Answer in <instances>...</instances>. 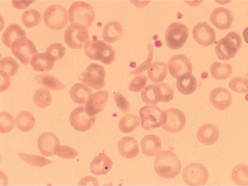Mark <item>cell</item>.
<instances>
[{
    "instance_id": "cell-45",
    "label": "cell",
    "mask_w": 248,
    "mask_h": 186,
    "mask_svg": "<svg viewBox=\"0 0 248 186\" xmlns=\"http://www.w3.org/2000/svg\"><path fill=\"white\" fill-rule=\"evenodd\" d=\"M147 82V77L146 76H137L130 82L128 90L132 92H139L143 90Z\"/></svg>"
},
{
    "instance_id": "cell-41",
    "label": "cell",
    "mask_w": 248,
    "mask_h": 186,
    "mask_svg": "<svg viewBox=\"0 0 248 186\" xmlns=\"http://www.w3.org/2000/svg\"><path fill=\"white\" fill-rule=\"evenodd\" d=\"M0 131L1 133H9L15 127V119L9 113L1 112L0 113Z\"/></svg>"
},
{
    "instance_id": "cell-43",
    "label": "cell",
    "mask_w": 248,
    "mask_h": 186,
    "mask_svg": "<svg viewBox=\"0 0 248 186\" xmlns=\"http://www.w3.org/2000/svg\"><path fill=\"white\" fill-rule=\"evenodd\" d=\"M46 52L57 61V60L62 59L63 57H65V48L61 43H51L48 46Z\"/></svg>"
},
{
    "instance_id": "cell-3",
    "label": "cell",
    "mask_w": 248,
    "mask_h": 186,
    "mask_svg": "<svg viewBox=\"0 0 248 186\" xmlns=\"http://www.w3.org/2000/svg\"><path fill=\"white\" fill-rule=\"evenodd\" d=\"M243 45L242 37L235 31H230L221 38L215 46L217 57L222 61H229L236 57Z\"/></svg>"
},
{
    "instance_id": "cell-35",
    "label": "cell",
    "mask_w": 248,
    "mask_h": 186,
    "mask_svg": "<svg viewBox=\"0 0 248 186\" xmlns=\"http://www.w3.org/2000/svg\"><path fill=\"white\" fill-rule=\"evenodd\" d=\"M42 20V15L37 9H29L23 13L22 15V23L28 29L36 28Z\"/></svg>"
},
{
    "instance_id": "cell-11",
    "label": "cell",
    "mask_w": 248,
    "mask_h": 186,
    "mask_svg": "<svg viewBox=\"0 0 248 186\" xmlns=\"http://www.w3.org/2000/svg\"><path fill=\"white\" fill-rule=\"evenodd\" d=\"M183 179L189 186H204L209 180V171L203 164L194 162L184 168Z\"/></svg>"
},
{
    "instance_id": "cell-39",
    "label": "cell",
    "mask_w": 248,
    "mask_h": 186,
    "mask_svg": "<svg viewBox=\"0 0 248 186\" xmlns=\"http://www.w3.org/2000/svg\"><path fill=\"white\" fill-rule=\"evenodd\" d=\"M19 69V65L12 57H6L1 59L0 62V70L3 72L9 75L10 77H15Z\"/></svg>"
},
{
    "instance_id": "cell-16",
    "label": "cell",
    "mask_w": 248,
    "mask_h": 186,
    "mask_svg": "<svg viewBox=\"0 0 248 186\" xmlns=\"http://www.w3.org/2000/svg\"><path fill=\"white\" fill-rule=\"evenodd\" d=\"M109 98V93L106 91H99L91 93L85 104V111L91 117H95L103 111Z\"/></svg>"
},
{
    "instance_id": "cell-7",
    "label": "cell",
    "mask_w": 248,
    "mask_h": 186,
    "mask_svg": "<svg viewBox=\"0 0 248 186\" xmlns=\"http://www.w3.org/2000/svg\"><path fill=\"white\" fill-rule=\"evenodd\" d=\"M67 10L60 4H51L46 9L43 15L45 25L52 30H62L68 23Z\"/></svg>"
},
{
    "instance_id": "cell-42",
    "label": "cell",
    "mask_w": 248,
    "mask_h": 186,
    "mask_svg": "<svg viewBox=\"0 0 248 186\" xmlns=\"http://www.w3.org/2000/svg\"><path fill=\"white\" fill-rule=\"evenodd\" d=\"M248 79L245 77H235L229 82V87L237 93H248Z\"/></svg>"
},
{
    "instance_id": "cell-46",
    "label": "cell",
    "mask_w": 248,
    "mask_h": 186,
    "mask_svg": "<svg viewBox=\"0 0 248 186\" xmlns=\"http://www.w3.org/2000/svg\"><path fill=\"white\" fill-rule=\"evenodd\" d=\"M114 100H115V104L119 109L121 110L122 112L125 113H129L130 111V104L128 100L126 99V97H124L121 93H115L114 95Z\"/></svg>"
},
{
    "instance_id": "cell-28",
    "label": "cell",
    "mask_w": 248,
    "mask_h": 186,
    "mask_svg": "<svg viewBox=\"0 0 248 186\" xmlns=\"http://www.w3.org/2000/svg\"><path fill=\"white\" fill-rule=\"evenodd\" d=\"M197 79L192 74H186L177 78L176 87L180 93L185 95H189L195 93L197 89Z\"/></svg>"
},
{
    "instance_id": "cell-8",
    "label": "cell",
    "mask_w": 248,
    "mask_h": 186,
    "mask_svg": "<svg viewBox=\"0 0 248 186\" xmlns=\"http://www.w3.org/2000/svg\"><path fill=\"white\" fill-rule=\"evenodd\" d=\"M64 39L69 47L80 49L90 42V34L85 26L72 23L65 29Z\"/></svg>"
},
{
    "instance_id": "cell-10",
    "label": "cell",
    "mask_w": 248,
    "mask_h": 186,
    "mask_svg": "<svg viewBox=\"0 0 248 186\" xmlns=\"http://www.w3.org/2000/svg\"><path fill=\"white\" fill-rule=\"evenodd\" d=\"M186 125V114L181 109L170 108L164 111L161 127L167 133H179L185 128Z\"/></svg>"
},
{
    "instance_id": "cell-40",
    "label": "cell",
    "mask_w": 248,
    "mask_h": 186,
    "mask_svg": "<svg viewBox=\"0 0 248 186\" xmlns=\"http://www.w3.org/2000/svg\"><path fill=\"white\" fill-rule=\"evenodd\" d=\"M147 57L146 61H144L141 64L138 66V68H136L135 70L130 72L131 76H135V75H139V74L143 73L144 71L148 70V68L152 65V61L153 59V51H154V46L153 43H148L147 45Z\"/></svg>"
},
{
    "instance_id": "cell-19",
    "label": "cell",
    "mask_w": 248,
    "mask_h": 186,
    "mask_svg": "<svg viewBox=\"0 0 248 186\" xmlns=\"http://www.w3.org/2000/svg\"><path fill=\"white\" fill-rule=\"evenodd\" d=\"M209 100L212 106L217 110L228 109L232 103V96L229 90L218 87L210 92Z\"/></svg>"
},
{
    "instance_id": "cell-33",
    "label": "cell",
    "mask_w": 248,
    "mask_h": 186,
    "mask_svg": "<svg viewBox=\"0 0 248 186\" xmlns=\"http://www.w3.org/2000/svg\"><path fill=\"white\" fill-rule=\"evenodd\" d=\"M141 124V119L139 116L132 113H127L122 117L119 123V127L122 133H131Z\"/></svg>"
},
{
    "instance_id": "cell-17",
    "label": "cell",
    "mask_w": 248,
    "mask_h": 186,
    "mask_svg": "<svg viewBox=\"0 0 248 186\" xmlns=\"http://www.w3.org/2000/svg\"><path fill=\"white\" fill-rule=\"evenodd\" d=\"M193 37L195 42L203 46H209L216 40V32L206 22L199 23L193 29Z\"/></svg>"
},
{
    "instance_id": "cell-36",
    "label": "cell",
    "mask_w": 248,
    "mask_h": 186,
    "mask_svg": "<svg viewBox=\"0 0 248 186\" xmlns=\"http://www.w3.org/2000/svg\"><path fill=\"white\" fill-rule=\"evenodd\" d=\"M33 102L35 105L38 108H47L52 102L51 93L45 88H41L34 93Z\"/></svg>"
},
{
    "instance_id": "cell-22",
    "label": "cell",
    "mask_w": 248,
    "mask_h": 186,
    "mask_svg": "<svg viewBox=\"0 0 248 186\" xmlns=\"http://www.w3.org/2000/svg\"><path fill=\"white\" fill-rule=\"evenodd\" d=\"M118 151L123 157L133 159L139 155V142L132 137H124L119 140Z\"/></svg>"
},
{
    "instance_id": "cell-38",
    "label": "cell",
    "mask_w": 248,
    "mask_h": 186,
    "mask_svg": "<svg viewBox=\"0 0 248 186\" xmlns=\"http://www.w3.org/2000/svg\"><path fill=\"white\" fill-rule=\"evenodd\" d=\"M232 178L234 183L238 186L248 185V166L245 164H239L235 167L232 172Z\"/></svg>"
},
{
    "instance_id": "cell-26",
    "label": "cell",
    "mask_w": 248,
    "mask_h": 186,
    "mask_svg": "<svg viewBox=\"0 0 248 186\" xmlns=\"http://www.w3.org/2000/svg\"><path fill=\"white\" fill-rule=\"evenodd\" d=\"M56 60L46 53H37L32 57L31 61V67L37 72H46L52 70Z\"/></svg>"
},
{
    "instance_id": "cell-37",
    "label": "cell",
    "mask_w": 248,
    "mask_h": 186,
    "mask_svg": "<svg viewBox=\"0 0 248 186\" xmlns=\"http://www.w3.org/2000/svg\"><path fill=\"white\" fill-rule=\"evenodd\" d=\"M18 155L23 161H25L26 163L29 164L31 167L42 168V167H46L49 164L52 163V161L41 155H30L24 153H20Z\"/></svg>"
},
{
    "instance_id": "cell-4",
    "label": "cell",
    "mask_w": 248,
    "mask_h": 186,
    "mask_svg": "<svg viewBox=\"0 0 248 186\" xmlns=\"http://www.w3.org/2000/svg\"><path fill=\"white\" fill-rule=\"evenodd\" d=\"M85 53L90 59L99 61L105 65L112 64L116 58L113 46L100 40L90 41L85 46Z\"/></svg>"
},
{
    "instance_id": "cell-23",
    "label": "cell",
    "mask_w": 248,
    "mask_h": 186,
    "mask_svg": "<svg viewBox=\"0 0 248 186\" xmlns=\"http://www.w3.org/2000/svg\"><path fill=\"white\" fill-rule=\"evenodd\" d=\"M113 167L112 159L105 155V153H100L93 158L91 162L90 170L94 175H105L111 170Z\"/></svg>"
},
{
    "instance_id": "cell-24",
    "label": "cell",
    "mask_w": 248,
    "mask_h": 186,
    "mask_svg": "<svg viewBox=\"0 0 248 186\" xmlns=\"http://www.w3.org/2000/svg\"><path fill=\"white\" fill-rule=\"evenodd\" d=\"M124 34V27L117 21H111L104 27L102 37L105 43H113L120 39Z\"/></svg>"
},
{
    "instance_id": "cell-6",
    "label": "cell",
    "mask_w": 248,
    "mask_h": 186,
    "mask_svg": "<svg viewBox=\"0 0 248 186\" xmlns=\"http://www.w3.org/2000/svg\"><path fill=\"white\" fill-rule=\"evenodd\" d=\"M189 37V29L182 23L175 22L168 26L165 41L167 46L172 50H179L186 44Z\"/></svg>"
},
{
    "instance_id": "cell-13",
    "label": "cell",
    "mask_w": 248,
    "mask_h": 186,
    "mask_svg": "<svg viewBox=\"0 0 248 186\" xmlns=\"http://www.w3.org/2000/svg\"><path fill=\"white\" fill-rule=\"evenodd\" d=\"M141 127L147 131L160 127L162 124L163 111L156 106H145L140 109Z\"/></svg>"
},
{
    "instance_id": "cell-34",
    "label": "cell",
    "mask_w": 248,
    "mask_h": 186,
    "mask_svg": "<svg viewBox=\"0 0 248 186\" xmlns=\"http://www.w3.org/2000/svg\"><path fill=\"white\" fill-rule=\"evenodd\" d=\"M35 118L32 113L29 111H23L18 113L16 119V125L21 132H29L35 126Z\"/></svg>"
},
{
    "instance_id": "cell-32",
    "label": "cell",
    "mask_w": 248,
    "mask_h": 186,
    "mask_svg": "<svg viewBox=\"0 0 248 186\" xmlns=\"http://www.w3.org/2000/svg\"><path fill=\"white\" fill-rule=\"evenodd\" d=\"M210 74L217 80H224L232 74V66L228 63L215 62L210 67Z\"/></svg>"
},
{
    "instance_id": "cell-2",
    "label": "cell",
    "mask_w": 248,
    "mask_h": 186,
    "mask_svg": "<svg viewBox=\"0 0 248 186\" xmlns=\"http://www.w3.org/2000/svg\"><path fill=\"white\" fill-rule=\"evenodd\" d=\"M141 99L147 105L156 106L158 103L171 101L174 98V90L167 84L149 85L141 91Z\"/></svg>"
},
{
    "instance_id": "cell-44",
    "label": "cell",
    "mask_w": 248,
    "mask_h": 186,
    "mask_svg": "<svg viewBox=\"0 0 248 186\" xmlns=\"http://www.w3.org/2000/svg\"><path fill=\"white\" fill-rule=\"evenodd\" d=\"M55 155L64 159H74L79 155V153L73 147L59 145L55 152Z\"/></svg>"
},
{
    "instance_id": "cell-9",
    "label": "cell",
    "mask_w": 248,
    "mask_h": 186,
    "mask_svg": "<svg viewBox=\"0 0 248 186\" xmlns=\"http://www.w3.org/2000/svg\"><path fill=\"white\" fill-rule=\"evenodd\" d=\"M105 67L96 63H91L88 65L85 71L79 75V79L85 85L93 90H100L105 87Z\"/></svg>"
},
{
    "instance_id": "cell-27",
    "label": "cell",
    "mask_w": 248,
    "mask_h": 186,
    "mask_svg": "<svg viewBox=\"0 0 248 186\" xmlns=\"http://www.w3.org/2000/svg\"><path fill=\"white\" fill-rule=\"evenodd\" d=\"M27 37V32L18 24H10L6 28L2 35V41L6 46L11 48L15 41Z\"/></svg>"
},
{
    "instance_id": "cell-14",
    "label": "cell",
    "mask_w": 248,
    "mask_h": 186,
    "mask_svg": "<svg viewBox=\"0 0 248 186\" xmlns=\"http://www.w3.org/2000/svg\"><path fill=\"white\" fill-rule=\"evenodd\" d=\"M96 117H91L85 111V106H79L71 112L70 123L74 129L79 132H86L93 127Z\"/></svg>"
},
{
    "instance_id": "cell-29",
    "label": "cell",
    "mask_w": 248,
    "mask_h": 186,
    "mask_svg": "<svg viewBox=\"0 0 248 186\" xmlns=\"http://www.w3.org/2000/svg\"><path fill=\"white\" fill-rule=\"evenodd\" d=\"M92 93V90L88 87L87 85L82 83H77L71 87L69 91V94L71 100L76 104H85L87 101L88 98Z\"/></svg>"
},
{
    "instance_id": "cell-18",
    "label": "cell",
    "mask_w": 248,
    "mask_h": 186,
    "mask_svg": "<svg viewBox=\"0 0 248 186\" xmlns=\"http://www.w3.org/2000/svg\"><path fill=\"white\" fill-rule=\"evenodd\" d=\"M59 145H61L59 139L51 132L42 133L37 139V148L45 156L55 155V152Z\"/></svg>"
},
{
    "instance_id": "cell-31",
    "label": "cell",
    "mask_w": 248,
    "mask_h": 186,
    "mask_svg": "<svg viewBox=\"0 0 248 186\" xmlns=\"http://www.w3.org/2000/svg\"><path fill=\"white\" fill-rule=\"evenodd\" d=\"M35 79L41 86L51 91H62L65 87V85L60 79L47 74L36 76Z\"/></svg>"
},
{
    "instance_id": "cell-1",
    "label": "cell",
    "mask_w": 248,
    "mask_h": 186,
    "mask_svg": "<svg viewBox=\"0 0 248 186\" xmlns=\"http://www.w3.org/2000/svg\"><path fill=\"white\" fill-rule=\"evenodd\" d=\"M155 171L159 176L172 179L177 176L181 170V162L171 151H160L155 159Z\"/></svg>"
},
{
    "instance_id": "cell-21",
    "label": "cell",
    "mask_w": 248,
    "mask_h": 186,
    "mask_svg": "<svg viewBox=\"0 0 248 186\" xmlns=\"http://www.w3.org/2000/svg\"><path fill=\"white\" fill-rule=\"evenodd\" d=\"M219 129L218 127L212 124H204L201 125L198 129V141L206 146H211L217 142L219 139Z\"/></svg>"
},
{
    "instance_id": "cell-30",
    "label": "cell",
    "mask_w": 248,
    "mask_h": 186,
    "mask_svg": "<svg viewBox=\"0 0 248 186\" xmlns=\"http://www.w3.org/2000/svg\"><path fill=\"white\" fill-rule=\"evenodd\" d=\"M148 77L153 83H161L167 78L168 67L164 62H155L148 68Z\"/></svg>"
},
{
    "instance_id": "cell-15",
    "label": "cell",
    "mask_w": 248,
    "mask_h": 186,
    "mask_svg": "<svg viewBox=\"0 0 248 186\" xmlns=\"http://www.w3.org/2000/svg\"><path fill=\"white\" fill-rule=\"evenodd\" d=\"M170 74L174 78H179L186 74H192L193 65L189 57L185 55H175L168 61Z\"/></svg>"
},
{
    "instance_id": "cell-20",
    "label": "cell",
    "mask_w": 248,
    "mask_h": 186,
    "mask_svg": "<svg viewBox=\"0 0 248 186\" xmlns=\"http://www.w3.org/2000/svg\"><path fill=\"white\" fill-rule=\"evenodd\" d=\"M212 23L219 30H227L233 22V16L229 9L219 7L212 12L210 15Z\"/></svg>"
},
{
    "instance_id": "cell-5",
    "label": "cell",
    "mask_w": 248,
    "mask_h": 186,
    "mask_svg": "<svg viewBox=\"0 0 248 186\" xmlns=\"http://www.w3.org/2000/svg\"><path fill=\"white\" fill-rule=\"evenodd\" d=\"M95 18V12L91 4L84 1H78L71 4L69 9V20L72 23H77L90 28Z\"/></svg>"
},
{
    "instance_id": "cell-47",
    "label": "cell",
    "mask_w": 248,
    "mask_h": 186,
    "mask_svg": "<svg viewBox=\"0 0 248 186\" xmlns=\"http://www.w3.org/2000/svg\"><path fill=\"white\" fill-rule=\"evenodd\" d=\"M11 85V80H10V76L5 72L1 71V91H5L10 87Z\"/></svg>"
},
{
    "instance_id": "cell-25",
    "label": "cell",
    "mask_w": 248,
    "mask_h": 186,
    "mask_svg": "<svg viewBox=\"0 0 248 186\" xmlns=\"http://www.w3.org/2000/svg\"><path fill=\"white\" fill-rule=\"evenodd\" d=\"M141 152L147 156H154L161 149V139L157 136L150 134L145 136L141 141Z\"/></svg>"
},
{
    "instance_id": "cell-12",
    "label": "cell",
    "mask_w": 248,
    "mask_h": 186,
    "mask_svg": "<svg viewBox=\"0 0 248 186\" xmlns=\"http://www.w3.org/2000/svg\"><path fill=\"white\" fill-rule=\"evenodd\" d=\"M12 53L24 65L31 63L32 57L37 54V47L28 37H23L15 41L11 47Z\"/></svg>"
},
{
    "instance_id": "cell-48",
    "label": "cell",
    "mask_w": 248,
    "mask_h": 186,
    "mask_svg": "<svg viewBox=\"0 0 248 186\" xmlns=\"http://www.w3.org/2000/svg\"><path fill=\"white\" fill-rule=\"evenodd\" d=\"M33 3L34 1H13L12 4L16 9H23L29 8Z\"/></svg>"
}]
</instances>
